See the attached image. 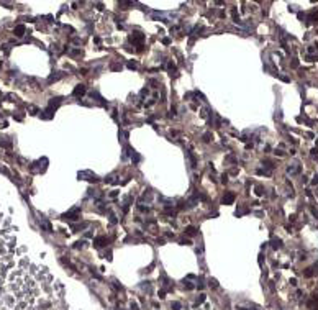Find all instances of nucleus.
Instances as JSON below:
<instances>
[{
	"label": "nucleus",
	"mask_w": 318,
	"mask_h": 310,
	"mask_svg": "<svg viewBox=\"0 0 318 310\" xmlns=\"http://www.w3.org/2000/svg\"><path fill=\"white\" fill-rule=\"evenodd\" d=\"M233 200H235V194H233V192H226V194L223 195V200H221V202H223L225 205H230V204H233Z\"/></svg>",
	"instance_id": "obj_1"
},
{
	"label": "nucleus",
	"mask_w": 318,
	"mask_h": 310,
	"mask_svg": "<svg viewBox=\"0 0 318 310\" xmlns=\"http://www.w3.org/2000/svg\"><path fill=\"white\" fill-rule=\"evenodd\" d=\"M185 231H187V235H195V228H192V226H189Z\"/></svg>",
	"instance_id": "obj_6"
},
{
	"label": "nucleus",
	"mask_w": 318,
	"mask_h": 310,
	"mask_svg": "<svg viewBox=\"0 0 318 310\" xmlns=\"http://www.w3.org/2000/svg\"><path fill=\"white\" fill-rule=\"evenodd\" d=\"M279 246H281V240L276 238V240H274V248H279Z\"/></svg>",
	"instance_id": "obj_7"
},
{
	"label": "nucleus",
	"mask_w": 318,
	"mask_h": 310,
	"mask_svg": "<svg viewBox=\"0 0 318 310\" xmlns=\"http://www.w3.org/2000/svg\"><path fill=\"white\" fill-rule=\"evenodd\" d=\"M128 67H130V69H135V67H136V64H135V63H130V64H128Z\"/></svg>",
	"instance_id": "obj_9"
},
{
	"label": "nucleus",
	"mask_w": 318,
	"mask_h": 310,
	"mask_svg": "<svg viewBox=\"0 0 318 310\" xmlns=\"http://www.w3.org/2000/svg\"><path fill=\"white\" fill-rule=\"evenodd\" d=\"M84 92H85V85H82V84H80V85H77V87L74 89V92H72V94H74V95H82Z\"/></svg>",
	"instance_id": "obj_3"
},
{
	"label": "nucleus",
	"mask_w": 318,
	"mask_h": 310,
	"mask_svg": "<svg viewBox=\"0 0 318 310\" xmlns=\"http://www.w3.org/2000/svg\"><path fill=\"white\" fill-rule=\"evenodd\" d=\"M203 141H210V133H207V135L203 136Z\"/></svg>",
	"instance_id": "obj_8"
},
{
	"label": "nucleus",
	"mask_w": 318,
	"mask_h": 310,
	"mask_svg": "<svg viewBox=\"0 0 318 310\" xmlns=\"http://www.w3.org/2000/svg\"><path fill=\"white\" fill-rule=\"evenodd\" d=\"M23 31H25V28H23V26H18V28H15V33L18 34V36H21V33H23Z\"/></svg>",
	"instance_id": "obj_5"
},
{
	"label": "nucleus",
	"mask_w": 318,
	"mask_h": 310,
	"mask_svg": "<svg viewBox=\"0 0 318 310\" xmlns=\"http://www.w3.org/2000/svg\"><path fill=\"white\" fill-rule=\"evenodd\" d=\"M131 41H133V43H143V41H144V36H143L141 33H133L131 34Z\"/></svg>",
	"instance_id": "obj_2"
},
{
	"label": "nucleus",
	"mask_w": 318,
	"mask_h": 310,
	"mask_svg": "<svg viewBox=\"0 0 318 310\" xmlns=\"http://www.w3.org/2000/svg\"><path fill=\"white\" fill-rule=\"evenodd\" d=\"M103 243H107V240L103 238V236H100V238H97V240H95V244H97V246H105Z\"/></svg>",
	"instance_id": "obj_4"
}]
</instances>
